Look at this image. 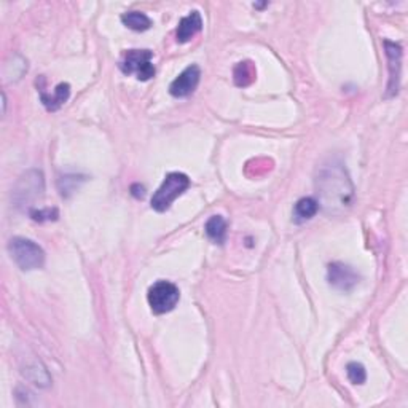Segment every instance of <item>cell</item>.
I'll return each instance as SVG.
<instances>
[{
    "label": "cell",
    "instance_id": "1",
    "mask_svg": "<svg viewBox=\"0 0 408 408\" xmlns=\"http://www.w3.org/2000/svg\"><path fill=\"white\" fill-rule=\"evenodd\" d=\"M314 189L319 206L327 214H341L352 204L354 185L345 164L330 160L316 171Z\"/></svg>",
    "mask_w": 408,
    "mask_h": 408
},
{
    "label": "cell",
    "instance_id": "2",
    "mask_svg": "<svg viewBox=\"0 0 408 408\" xmlns=\"http://www.w3.org/2000/svg\"><path fill=\"white\" fill-rule=\"evenodd\" d=\"M8 252L21 270H39L45 263V252L34 241L26 238H13L8 243Z\"/></svg>",
    "mask_w": 408,
    "mask_h": 408
},
{
    "label": "cell",
    "instance_id": "3",
    "mask_svg": "<svg viewBox=\"0 0 408 408\" xmlns=\"http://www.w3.org/2000/svg\"><path fill=\"white\" fill-rule=\"evenodd\" d=\"M189 187H190L189 176L182 173L168 174L160 189L155 192V195L152 198V207L158 212L168 211L171 204H173L180 195H184Z\"/></svg>",
    "mask_w": 408,
    "mask_h": 408
},
{
    "label": "cell",
    "instance_id": "4",
    "mask_svg": "<svg viewBox=\"0 0 408 408\" xmlns=\"http://www.w3.org/2000/svg\"><path fill=\"white\" fill-rule=\"evenodd\" d=\"M44 174L40 171H28V173L19 177L18 184L13 190V201L18 207L32 206L37 198L44 195Z\"/></svg>",
    "mask_w": 408,
    "mask_h": 408
},
{
    "label": "cell",
    "instance_id": "5",
    "mask_svg": "<svg viewBox=\"0 0 408 408\" xmlns=\"http://www.w3.org/2000/svg\"><path fill=\"white\" fill-rule=\"evenodd\" d=\"M153 53L150 50H128L120 61L123 74L136 75L141 82H148L155 77V66L152 64Z\"/></svg>",
    "mask_w": 408,
    "mask_h": 408
},
{
    "label": "cell",
    "instance_id": "6",
    "mask_svg": "<svg viewBox=\"0 0 408 408\" xmlns=\"http://www.w3.org/2000/svg\"><path fill=\"white\" fill-rule=\"evenodd\" d=\"M148 305L155 314H166L179 303L180 292L176 284L169 281H157L148 289Z\"/></svg>",
    "mask_w": 408,
    "mask_h": 408
},
{
    "label": "cell",
    "instance_id": "7",
    "mask_svg": "<svg viewBox=\"0 0 408 408\" xmlns=\"http://www.w3.org/2000/svg\"><path fill=\"white\" fill-rule=\"evenodd\" d=\"M327 279H329V284L332 287L346 292L351 291L359 282V275L351 266L345 265V263L335 262L330 263L329 268H327Z\"/></svg>",
    "mask_w": 408,
    "mask_h": 408
},
{
    "label": "cell",
    "instance_id": "8",
    "mask_svg": "<svg viewBox=\"0 0 408 408\" xmlns=\"http://www.w3.org/2000/svg\"><path fill=\"white\" fill-rule=\"evenodd\" d=\"M384 51L389 62V83L388 96H396L400 87V61H402V46L394 42L384 40Z\"/></svg>",
    "mask_w": 408,
    "mask_h": 408
},
{
    "label": "cell",
    "instance_id": "9",
    "mask_svg": "<svg viewBox=\"0 0 408 408\" xmlns=\"http://www.w3.org/2000/svg\"><path fill=\"white\" fill-rule=\"evenodd\" d=\"M201 78V71L200 67L195 66H189L182 72L179 77H177L169 87V93L174 96V98H187L190 96L193 91L196 90L198 83H200Z\"/></svg>",
    "mask_w": 408,
    "mask_h": 408
},
{
    "label": "cell",
    "instance_id": "10",
    "mask_svg": "<svg viewBox=\"0 0 408 408\" xmlns=\"http://www.w3.org/2000/svg\"><path fill=\"white\" fill-rule=\"evenodd\" d=\"M201 29H203L201 13L198 12V10H193L189 16H185V18H182L179 21V26H177V32H176L177 42H179V44H187V42H190Z\"/></svg>",
    "mask_w": 408,
    "mask_h": 408
},
{
    "label": "cell",
    "instance_id": "11",
    "mask_svg": "<svg viewBox=\"0 0 408 408\" xmlns=\"http://www.w3.org/2000/svg\"><path fill=\"white\" fill-rule=\"evenodd\" d=\"M39 93H40L42 104L46 107V110L55 112L67 102L69 96H71V87H69L67 83H59L51 94L46 93L42 87H39Z\"/></svg>",
    "mask_w": 408,
    "mask_h": 408
},
{
    "label": "cell",
    "instance_id": "12",
    "mask_svg": "<svg viewBox=\"0 0 408 408\" xmlns=\"http://www.w3.org/2000/svg\"><path fill=\"white\" fill-rule=\"evenodd\" d=\"M319 211V203L314 198L306 196L298 200L294 207V219L297 223H303L306 220H311Z\"/></svg>",
    "mask_w": 408,
    "mask_h": 408
},
{
    "label": "cell",
    "instance_id": "13",
    "mask_svg": "<svg viewBox=\"0 0 408 408\" xmlns=\"http://www.w3.org/2000/svg\"><path fill=\"white\" fill-rule=\"evenodd\" d=\"M206 235L212 243L222 246L225 241H227V222L222 216H212L206 222Z\"/></svg>",
    "mask_w": 408,
    "mask_h": 408
},
{
    "label": "cell",
    "instance_id": "14",
    "mask_svg": "<svg viewBox=\"0 0 408 408\" xmlns=\"http://www.w3.org/2000/svg\"><path fill=\"white\" fill-rule=\"evenodd\" d=\"M121 21L126 28L136 32H144L152 28V19L142 12H128L125 15H121Z\"/></svg>",
    "mask_w": 408,
    "mask_h": 408
},
{
    "label": "cell",
    "instance_id": "15",
    "mask_svg": "<svg viewBox=\"0 0 408 408\" xmlns=\"http://www.w3.org/2000/svg\"><path fill=\"white\" fill-rule=\"evenodd\" d=\"M23 373L28 377L32 383L40 386V388H48L51 384V378L46 370L42 367L39 362H34L32 365H26Z\"/></svg>",
    "mask_w": 408,
    "mask_h": 408
},
{
    "label": "cell",
    "instance_id": "16",
    "mask_svg": "<svg viewBox=\"0 0 408 408\" xmlns=\"http://www.w3.org/2000/svg\"><path fill=\"white\" fill-rule=\"evenodd\" d=\"M255 78V71L252 62H239L235 69V83L238 87H248V85Z\"/></svg>",
    "mask_w": 408,
    "mask_h": 408
},
{
    "label": "cell",
    "instance_id": "17",
    "mask_svg": "<svg viewBox=\"0 0 408 408\" xmlns=\"http://www.w3.org/2000/svg\"><path fill=\"white\" fill-rule=\"evenodd\" d=\"M346 373L348 378L352 384H364L367 380V372H365L364 365L359 362H350L346 365Z\"/></svg>",
    "mask_w": 408,
    "mask_h": 408
},
{
    "label": "cell",
    "instance_id": "18",
    "mask_svg": "<svg viewBox=\"0 0 408 408\" xmlns=\"http://www.w3.org/2000/svg\"><path fill=\"white\" fill-rule=\"evenodd\" d=\"M80 176H64L59 179V192H61L62 196H69L71 193L78 189L80 182H83Z\"/></svg>",
    "mask_w": 408,
    "mask_h": 408
},
{
    "label": "cell",
    "instance_id": "19",
    "mask_svg": "<svg viewBox=\"0 0 408 408\" xmlns=\"http://www.w3.org/2000/svg\"><path fill=\"white\" fill-rule=\"evenodd\" d=\"M31 217L37 220V222H45V220H56L58 219V209L56 207H46L39 209V211H31Z\"/></svg>",
    "mask_w": 408,
    "mask_h": 408
}]
</instances>
